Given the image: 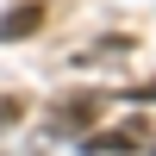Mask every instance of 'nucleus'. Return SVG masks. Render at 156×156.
Masks as SVG:
<instances>
[{
  "label": "nucleus",
  "instance_id": "obj_1",
  "mask_svg": "<svg viewBox=\"0 0 156 156\" xmlns=\"http://www.w3.org/2000/svg\"><path fill=\"white\" fill-rule=\"evenodd\" d=\"M37 25H44V0H19V6H6V19H0V44H19Z\"/></svg>",
  "mask_w": 156,
  "mask_h": 156
},
{
  "label": "nucleus",
  "instance_id": "obj_2",
  "mask_svg": "<svg viewBox=\"0 0 156 156\" xmlns=\"http://www.w3.org/2000/svg\"><path fill=\"white\" fill-rule=\"evenodd\" d=\"M137 137H144V125H125V131H100V137H81L87 156H112V150H137Z\"/></svg>",
  "mask_w": 156,
  "mask_h": 156
},
{
  "label": "nucleus",
  "instance_id": "obj_3",
  "mask_svg": "<svg viewBox=\"0 0 156 156\" xmlns=\"http://www.w3.org/2000/svg\"><path fill=\"white\" fill-rule=\"evenodd\" d=\"M12 119H19V100H0V131H6Z\"/></svg>",
  "mask_w": 156,
  "mask_h": 156
}]
</instances>
